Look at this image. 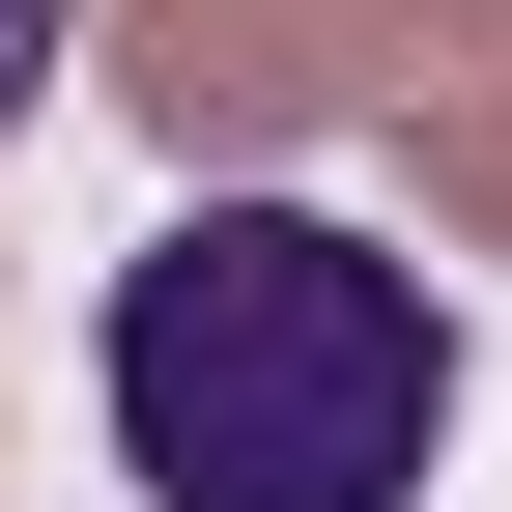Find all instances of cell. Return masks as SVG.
<instances>
[{"mask_svg":"<svg viewBox=\"0 0 512 512\" xmlns=\"http://www.w3.org/2000/svg\"><path fill=\"white\" fill-rule=\"evenodd\" d=\"M29 86H57V0H0V114H29Z\"/></svg>","mask_w":512,"mask_h":512,"instance_id":"277c9868","label":"cell"},{"mask_svg":"<svg viewBox=\"0 0 512 512\" xmlns=\"http://www.w3.org/2000/svg\"><path fill=\"white\" fill-rule=\"evenodd\" d=\"M427 0H114V86L171 143H313V114H399Z\"/></svg>","mask_w":512,"mask_h":512,"instance_id":"7a4b0ae2","label":"cell"},{"mask_svg":"<svg viewBox=\"0 0 512 512\" xmlns=\"http://www.w3.org/2000/svg\"><path fill=\"white\" fill-rule=\"evenodd\" d=\"M114 456H143V512H399L456 456L427 256L313 200H200L171 256H114Z\"/></svg>","mask_w":512,"mask_h":512,"instance_id":"6da1fadb","label":"cell"},{"mask_svg":"<svg viewBox=\"0 0 512 512\" xmlns=\"http://www.w3.org/2000/svg\"><path fill=\"white\" fill-rule=\"evenodd\" d=\"M399 143H427V228L512 256V29H399Z\"/></svg>","mask_w":512,"mask_h":512,"instance_id":"3957f363","label":"cell"},{"mask_svg":"<svg viewBox=\"0 0 512 512\" xmlns=\"http://www.w3.org/2000/svg\"><path fill=\"white\" fill-rule=\"evenodd\" d=\"M427 29H512V0H427Z\"/></svg>","mask_w":512,"mask_h":512,"instance_id":"5b68a950","label":"cell"}]
</instances>
